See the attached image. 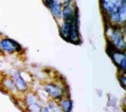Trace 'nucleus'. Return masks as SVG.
<instances>
[{
  "label": "nucleus",
  "instance_id": "10",
  "mask_svg": "<svg viewBox=\"0 0 126 112\" xmlns=\"http://www.w3.org/2000/svg\"><path fill=\"white\" fill-rule=\"evenodd\" d=\"M112 57H113V61L115 62V63L119 65L120 62H122V60L125 57V55L123 53H120V52H114L113 56H112Z\"/></svg>",
  "mask_w": 126,
  "mask_h": 112
},
{
  "label": "nucleus",
  "instance_id": "8",
  "mask_svg": "<svg viewBox=\"0 0 126 112\" xmlns=\"http://www.w3.org/2000/svg\"><path fill=\"white\" fill-rule=\"evenodd\" d=\"M15 84L16 85V87H17L18 89H19V90H25V89H27V85H26L25 82L24 81V79L21 78V76H20V74L19 73H15Z\"/></svg>",
  "mask_w": 126,
  "mask_h": 112
},
{
  "label": "nucleus",
  "instance_id": "1",
  "mask_svg": "<svg viewBox=\"0 0 126 112\" xmlns=\"http://www.w3.org/2000/svg\"><path fill=\"white\" fill-rule=\"evenodd\" d=\"M0 49L8 53H14L15 52H19L21 50V46L15 40L3 39L0 42Z\"/></svg>",
  "mask_w": 126,
  "mask_h": 112
},
{
  "label": "nucleus",
  "instance_id": "2",
  "mask_svg": "<svg viewBox=\"0 0 126 112\" xmlns=\"http://www.w3.org/2000/svg\"><path fill=\"white\" fill-rule=\"evenodd\" d=\"M123 0H102L103 9L111 15L118 11Z\"/></svg>",
  "mask_w": 126,
  "mask_h": 112
},
{
  "label": "nucleus",
  "instance_id": "3",
  "mask_svg": "<svg viewBox=\"0 0 126 112\" xmlns=\"http://www.w3.org/2000/svg\"><path fill=\"white\" fill-rule=\"evenodd\" d=\"M46 5L50 7V9L55 17L61 18L62 14V7H61V3L58 0H47V1H46Z\"/></svg>",
  "mask_w": 126,
  "mask_h": 112
},
{
  "label": "nucleus",
  "instance_id": "12",
  "mask_svg": "<svg viewBox=\"0 0 126 112\" xmlns=\"http://www.w3.org/2000/svg\"><path fill=\"white\" fill-rule=\"evenodd\" d=\"M3 84H4L9 89H13L14 88H15V84L13 83V81L10 80V79H5Z\"/></svg>",
  "mask_w": 126,
  "mask_h": 112
},
{
  "label": "nucleus",
  "instance_id": "13",
  "mask_svg": "<svg viewBox=\"0 0 126 112\" xmlns=\"http://www.w3.org/2000/svg\"><path fill=\"white\" fill-rule=\"evenodd\" d=\"M120 82H121V84L122 86L125 88V76H122L120 78Z\"/></svg>",
  "mask_w": 126,
  "mask_h": 112
},
{
  "label": "nucleus",
  "instance_id": "6",
  "mask_svg": "<svg viewBox=\"0 0 126 112\" xmlns=\"http://www.w3.org/2000/svg\"><path fill=\"white\" fill-rule=\"evenodd\" d=\"M75 16H76V13L72 9V8L69 7V6H66L64 10H63V18H64L65 22L72 23Z\"/></svg>",
  "mask_w": 126,
  "mask_h": 112
},
{
  "label": "nucleus",
  "instance_id": "7",
  "mask_svg": "<svg viewBox=\"0 0 126 112\" xmlns=\"http://www.w3.org/2000/svg\"><path fill=\"white\" fill-rule=\"evenodd\" d=\"M46 90L54 98H60L62 95V92L58 87L55 86V85H46Z\"/></svg>",
  "mask_w": 126,
  "mask_h": 112
},
{
  "label": "nucleus",
  "instance_id": "9",
  "mask_svg": "<svg viewBox=\"0 0 126 112\" xmlns=\"http://www.w3.org/2000/svg\"><path fill=\"white\" fill-rule=\"evenodd\" d=\"M70 26H71V23L65 22V24H63L62 29H61V34H62V36L65 38V39H67V38H69Z\"/></svg>",
  "mask_w": 126,
  "mask_h": 112
},
{
  "label": "nucleus",
  "instance_id": "5",
  "mask_svg": "<svg viewBox=\"0 0 126 112\" xmlns=\"http://www.w3.org/2000/svg\"><path fill=\"white\" fill-rule=\"evenodd\" d=\"M27 103L29 109L32 111H40L41 108H40V104L39 99H37L34 95L30 94L27 98Z\"/></svg>",
  "mask_w": 126,
  "mask_h": 112
},
{
  "label": "nucleus",
  "instance_id": "4",
  "mask_svg": "<svg viewBox=\"0 0 126 112\" xmlns=\"http://www.w3.org/2000/svg\"><path fill=\"white\" fill-rule=\"evenodd\" d=\"M112 40H113V46L115 47L120 49V50H123L125 49V41L123 40V36H122V33L119 30H114L113 31V35H112Z\"/></svg>",
  "mask_w": 126,
  "mask_h": 112
},
{
  "label": "nucleus",
  "instance_id": "11",
  "mask_svg": "<svg viewBox=\"0 0 126 112\" xmlns=\"http://www.w3.org/2000/svg\"><path fill=\"white\" fill-rule=\"evenodd\" d=\"M62 110L64 111H70L72 110V105L70 100H64L62 103Z\"/></svg>",
  "mask_w": 126,
  "mask_h": 112
}]
</instances>
